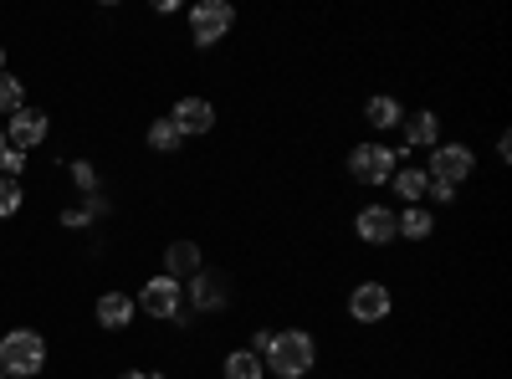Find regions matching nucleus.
<instances>
[{
  "instance_id": "obj_1",
  "label": "nucleus",
  "mask_w": 512,
  "mask_h": 379,
  "mask_svg": "<svg viewBox=\"0 0 512 379\" xmlns=\"http://www.w3.org/2000/svg\"><path fill=\"white\" fill-rule=\"evenodd\" d=\"M251 354H262L267 379H308L318 374V339L308 328H256Z\"/></svg>"
},
{
  "instance_id": "obj_2",
  "label": "nucleus",
  "mask_w": 512,
  "mask_h": 379,
  "mask_svg": "<svg viewBox=\"0 0 512 379\" xmlns=\"http://www.w3.org/2000/svg\"><path fill=\"white\" fill-rule=\"evenodd\" d=\"M47 369V339L36 328H11L0 339V374L6 379H36Z\"/></svg>"
},
{
  "instance_id": "obj_3",
  "label": "nucleus",
  "mask_w": 512,
  "mask_h": 379,
  "mask_svg": "<svg viewBox=\"0 0 512 379\" xmlns=\"http://www.w3.org/2000/svg\"><path fill=\"white\" fill-rule=\"evenodd\" d=\"M139 313H149V318H159V323H175V328H185L190 323V313H185V282H175V277H149L144 287H139Z\"/></svg>"
},
{
  "instance_id": "obj_4",
  "label": "nucleus",
  "mask_w": 512,
  "mask_h": 379,
  "mask_svg": "<svg viewBox=\"0 0 512 379\" xmlns=\"http://www.w3.org/2000/svg\"><path fill=\"white\" fill-rule=\"evenodd\" d=\"M400 149H390V144H379V139H364V144H354L349 149V175L359 180V185H390V175L400 170Z\"/></svg>"
},
{
  "instance_id": "obj_5",
  "label": "nucleus",
  "mask_w": 512,
  "mask_h": 379,
  "mask_svg": "<svg viewBox=\"0 0 512 379\" xmlns=\"http://www.w3.org/2000/svg\"><path fill=\"white\" fill-rule=\"evenodd\" d=\"M185 21H190V41L200 52H210L236 26V6H226V0H195V6L185 11Z\"/></svg>"
},
{
  "instance_id": "obj_6",
  "label": "nucleus",
  "mask_w": 512,
  "mask_h": 379,
  "mask_svg": "<svg viewBox=\"0 0 512 379\" xmlns=\"http://www.w3.org/2000/svg\"><path fill=\"white\" fill-rule=\"evenodd\" d=\"M231 277L226 272H210V267H200L195 277H190V287H185V303H190V313H226L231 308Z\"/></svg>"
},
{
  "instance_id": "obj_7",
  "label": "nucleus",
  "mask_w": 512,
  "mask_h": 379,
  "mask_svg": "<svg viewBox=\"0 0 512 379\" xmlns=\"http://www.w3.org/2000/svg\"><path fill=\"white\" fill-rule=\"evenodd\" d=\"M472 170H477L472 144H436V149H431V164H425V180L461 185V180H472Z\"/></svg>"
},
{
  "instance_id": "obj_8",
  "label": "nucleus",
  "mask_w": 512,
  "mask_h": 379,
  "mask_svg": "<svg viewBox=\"0 0 512 379\" xmlns=\"http://www.w3.org/2000/svg\"><path fill=\"white\" fill-rule=\"evenodd\" d=\"M395 313V292L390 287H384V282H359L354 292H349V318L359 323V328H374V323H384V318H390Z\"/></svg>"
},
{
  "instance_id": "obj_9",
  "label": "nucleus",
  "mask_w": 512,
  "mask_h": 379,
  "mask_svg": "<svg viewBox=\"0 0 512 379\" xmlns=\"http://www.w3.org/2000/svg\"><path fill=\"white\" fill-rule=\"evenodd\" d=\"M354 236L359 246H395V205H359L354 216Z\"/></svg>"
},
{
  "instance_id": "obj_10",
  "label": "nucleus",
  "mask_w": 512,
  "mask_h": 379,
  "mask_svg": "<svg viewBox=\"0 0 512 379\" xmlns=\"http://www.w3.org/2000/svg\"><path fill=\"white\" fill-rule=\"evenodd\" d=\"M47 134H52V118L41 113V108H21V113H11V123H6V144L21 149V154H31Z\"/></svg>"
},
{
  "instance_id": "obj_11",
  "label": "nucleus",
  "mask_w": 512,
  "mask_h": 379,
  "mask_svg": "<svg viewBox=\"0 0 512 379\" xmlns=\"http://www.w3.org/2000/svg\"><path fill=\"white\" fill-rule=\"evenodd\" d=\"M169 123L180 129V139H205L210 129H216V108H210L205 98H180L175 113H169Z\"/></svg>"
},
{
  "instance_id": "obj_12",
  "label": "nucleus",
  "mask_w": 512,
  "mask_h": 379,
  "mask_svg": "<svg viewBox=\"0 0 512 379\" xmlns=\"http://www.w3.org/2000/svg\"><path fill=\"white\" fill-rule=\"evenodd\" d=\"M405 144H400V159H405V149H436L441 144V118L431 113V108H415V113H405Z\"/></svg>"
},
{
  "instance_id": "obj_13",
  "label": "nucleus",
  "mask_w": 512,
  "mask_h": 379,
  "mask_svg": "<svg viewBox=\"0 0 512 379\" xmlns=\"http://www.w3.org/2000/svg\"><path fill=\"white\" fill-rule=\"evenodd\" d=\"M200 267H205V251H200L195 241H169V246H164V277L190 282Z\"/></svg>"
},
{
  "instance_id": "obj_14",
  "label": "nucleus",
  "mask_w": 512,
  "mask_h": 379,
  "mask_svg": "<svg viewBox=\"0 0 512 379\" xmlns=\"http://www.w3.org/2000/svg\"><path fill=\"white\" fill-rule=\"evenodd\" d=\"M134 313H139V303L134 298H128V292H103V298H98V328H128V323H134Z\"/></svg>"
},
{
  "instance_id": "obj_15",
  "label": "nucleus",
  "mask_w": 512,
  "mask_h": 379,
  "mask_svg": "<svg viewBox=\"0 0 512 379\" xmlns=\"http://www.w3.org/2000/svg\"><path fill=\"white\" fill-rule=\"evenodd\" d=\"M395 236H405V241H431L436 236V216L425 205H405V210H395Z\"/></svg>"
},
{
  "instance_id": "obj_16",
  "label": "nucleus",
  "mask_w": 512,
  "mask_h": 379,
  "mask_svg": "<svg viewBox=\"0 0 512 379\" xmlns=\"http://www.w3.org/2000/svg\"><path fill=\"white\" fill-rule=\"evenodd\" d=\"M364 118H369V129L390 134V129H400V123H405V108H400V98H390V93H374V98L364 103Z\"/></svg>"
},
{
  "instance_id": "obj_17",
  "label": "nucleus",
  "mask_w": 512,
  "mask_h": 379,
  "mask_svg": "<svg viewBox=\"0 0 512 379\" xmlns=\"http://www.w3.org/2000/svg\"><path fill=\"white\" fill-rule=\"evenodd\" d=\"M103 216H113V200H108V195H88L82 205H67V210H62V226L77 231V226H93V221H103Z\"/></svg>"
},
{
  "instance_id": "obj_18",
  "label": "nucleus",
  "mask_w": 512,
  "mask_h": 379,
  "mask_svg": "<svg viewBox=\"0 0 512 379\" xmlns=\"http://www.w3.org/2000/svg\"><path fill=\"white\" fill-rule=\"evenodd\" d=\"M221 379H267L262 354H251V349H231V354L221 359Z\"/></svg>"
},
{
  "instance_id": "obj_19",
  "label": "nucleus",
  "mask_w": 512,
  "mask_h": 379,
  "mask_svg": "<svg viewBox=\"0 0 512 379\" xmlns=\"http://www.w3.org/2000/svg\"><path fill=\"white\" fill-rule=\"evenodd\" d=\"M390 185H395V195L405 205H420L425 200V170H420V164H400V170L390 175Z\"/></svg>"
},
{
  "instance_id": "obj_20",
  "label": "nucleus",
  "mask_w": 512,
  "mask_h": 379,
  "mask_svg": "<svg viewBox=\"0 0 512 379\" xmlns=\"http://www.w3.org/2000/svg\"><path fill=\"white\" fill-rule=\"evenodd\" d=\"M185 139H180V129H175V123H169V118H154L149 123V149L154 154H175Z\"/></svg>"
},
{
  "instance_id": "obj_21",
  "label": "nucleus",
  "mask_w": 512,
  "mask_h": 379,
  "mask_svg": "<svg viewBox=\"0 0 512 379\" xmlns=\"http://www.w3.org/2000/svg\"><path fill=\"white\" fill-rule=\"evenodd\" d=\"M21 108H26V82L0 72V113H21Z\"/></svg>"
},
{
  "instance_id": "obj_22",
  "label": "nucleus",
  "mask_w": 512,
  "mask_h": 379,
  "mask_svg": "<svg viewBox=\"0 0 512 379\" xmlns=\"http://www.w3.org/2000/svg\"><path fill=\"white\" fill-rule=\"evenodd\" d=\"M21 210V180H0V221H11Z\"/></svg>"
},
{
  "instance_id": "obj_23",
  "label": "nucleus",
  "mask_w": 512,
  "mask_h": 379,
  "mask_svg": "<svg viewBox=\"0 0 512 379\" xmlns=\"http://www.w3.org/2000/svg\"><path fill=\"white\" fill-rule=\"evenodd\" d=\"M21 170H26V154L21 149H0V180H21Z\"/></svg>"
},
{
  "instance_id": "obj_24",
  "label": "nucleus",
  "mask_w": 512,
  "mask_h": 379,
  "mask_svg": "<svg viewBox=\"0 0 512 379\" xmlns=\"http://www.w3.org/2000/svg\"><path fill=\"white\" fill-rule=\"evenodd\" d=\"M72 185L88 190V195H98V170H93L88 159H72Z\"/></svg>"
},
{
  "instance_id": "obj_25",
  "label": "nucleus",
  "mask_w": 512,
  "mask_h": 379,
  "mask_svg": "<svg viewBox=\"0 0 512 379\" xmlns=\"http://www.w3.org/2000/svg\"><path fill=\"white\" fill-rule=\"evenodd\" d=\"M425 200L431 205H456V185H441V180H425ZM420 200V205H425Z\"/></svg>"
},
{
  "instance_id": "obj_26",
  "label": "nucleus",
  "mask_w": 512,
  "mask_h": 379,
  "mask_svg": "<svg viewBox=\"0 0 512 379\" xmlns=\"http://www.w3.org/2000/svg\"><path fill=\"white\" fill-rule=\"evenodd\" d=\"M497 159H502V164H512V139H507V134L497 139Z\"/></svg>"
},
{
  "instance_id": "obj_27",
  "label": "nucleus",
  "mask_w": 512,
  "mask_h": 379,
  "mask_svg": "<svg viewBox=\"0 0 512 379\" xmlns=\"http://www.w3.org/2000/svg\"><path fill=\"white\" fill-rule=\"evenodd\" d=\"M118 379H159V374H149V369H128V374H118Z\"/></svg>"
},
{
  "instance_id": "obj_28",
  "label": "nucleus",
  "mask_w": 512,
  "mask_h": 379,
  "mask_svg": "<svg viewBox=\"0 0 512 379\" xmlns=\"http://www.w3.org/2000/svg\"><path fill=\"white\" fill-rule=\"evenodd\" d=\"M0 72H6V52H0Z\"/></svg>"
},
{
  "instance_id": "obj_29",
  "label": "nucleus",
  "mask_w": 512,
  "mask_h": 379,
  "mask_svg": "<svg viewBox=\"0 0 512 379\" xmlns=\"http://www.w3.org/2000/svg\"><path fill=\"white\" fill-rule=\"evenodd\" d=\"M0 149H6V129H0Z\"/></svg>"
},
{
  "instance_id": "obj_30",
  "label": "nucleus",
  "mask_w": 512,
  "mask_h": 379,
  "mask_svg": "<svg viewBox=\"0 0 512 379\" xmlns=\"http://www.w3.org/2000/svg\"><path fill=\"white\" fill-rule=\"evenodd\" d=\"M0 379H6V374H0Z\"/></svg>"
}]
</instances>
